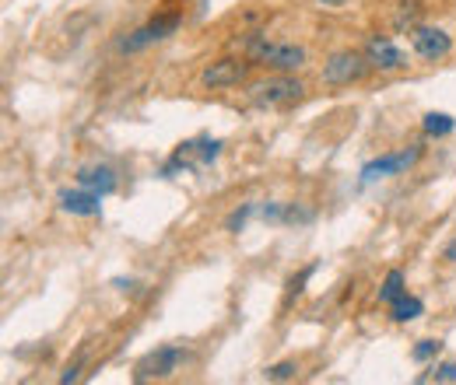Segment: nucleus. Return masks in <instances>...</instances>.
<instances>
[{"instance_id":"f257e3e1","label":"nucleus","mask_w":456,"mask_h":385,"mask_svg":"<svg viewBox=\"0 0 456 385\" xmlns=\"http://www.w3.org/2000/svg\"><path fill=\"white\" fill-rule=\"evenodd\" d=\"M239 50H242L239 56H246L253 67H264V70H274V74H298L309 63L305 46H298V43H274L264 32L246 36Z\"/></svg>"},{"instance_id":"f03ea898","label":"nucleus","mask_w":456,"mask_h":385,"mask_svg":"<svg viewBox=\"0 0 456 385\" xmlns=\"http://www.w3.org/2000/svg\"><path fill=\"white\" fill-rule=\"evenodd\" d=\"M246 99L256 109H288V106L305 99V81L298 74H274V70H267V77H256V81L246 84Z\"/></svg>"},{"instance_id":"7ed1b4c3","label":"nucleus","mask_w":456,"mask_h":385,"mask_svg":"<svg viewBox=\"0 0 456 385\" xmlns=\"http://www.w3.org/2000/svg\"><path fill=\"white\" fill-rule=\"evenodd\" d=\"M369 74H372V63H369L365 50H334L320 67V84L351 88V84H362Z\"/></svg>"},{"instance_id":"20e7f679","label":"nucleus","mask_w":456,"mask_h":385,"mask_svg":"<svg viewBox=\"0 0 456 385\" xmlns=\"http://www.w3.org/2000/svg\"><path fill=\"white\" fill-rule=\"evenodd\" d=\"M249 70H253V63L246 56H222V60L208 63L197 81L204 92H232V88L249 84Z\"/></svg>"},{"instance_id":"39448f33","label":"nucleus","mask_w":456,"mask_h":385,"mask_svg":"<svg viewBox=\"0 0 456 385\" xmlns=\"http://www.w3.org/2000/svg\"><path fill=\"white\" fill-rule=\"evenodd\" d=\"M186 357H190V350H186L183 343H166V347H155L151 354H144V357L137 361L134 379H137V382L169 379V375H175V372L186 365Z\"/></svg>"},{"instance_id":"423d86ee","label":"nucleus","mask_w":456,"mask_h":385,"mask_svg":"<svg viewBox=\"0 0 456 385\" xmlns=\"http://www.w3.org/2000/svg\"><path fill=\"white\" fill-rule=\"evenodd\" d=\"M407 36H411V50H414V56H421V60H428V63H439V60H446V56L453 53V36H450L446 28H436V25H414Z\"/></svg>"},{"instance_id":"0eeeda50","label":"nucleus","mask_w":456,"mask_h":385,"mask_svg":"<svg viewBox=\"0 0 456 385\" xmlns=\"http://www.w3.org/2000/svg\"><path fill=\"white\" fill-rule=\"evenodd\" d=\"M183 25V14H159V18H151L148 25H141L137 32H130L123 43H119V50L123 53H137V50H148V46H155V43H162V39H169L172 32Z\"/></svg>"},{"instance_id":"6e6552de","label":"nucleus","mask_w":456,"mask_h":385,"mask_svg":"<svg viewBox=\"0 0 456 385\" xmlns=\"http://www.w3.org/2000/svg\"><path fill=\"white\" fill-rule=\"evenodd\" d=\"M365 56L372 63V70H383V74H397V70H407L411 60L400 50L397 43H390L387 36H369L365 39Z\"/></svg>"},{"instance_id":"1a4fd4ad","label":"nucleus","mask_w":456,"mask_h":385,"mask_svg":"<svg viewBox=\"0 0 456 385\" xmlns=\"http://www.w3.org/2000/svg\"><path fill=\"white\" fill-rule=\"evenodd\" d=\"M421 155H425V148H421V144H414L411 151L383 155V158H376V162H369V165L362 168V182H372V179H387V175H400L403 168L414 165Z\"/></svg>"},{"instance_id":"9d476101","label":"nucleus","mask_w":456,"mask_h":385,"mask_svg":"<svg viewBox=\"0 0 456 385\" xmlns=\"http://www.w3.org/2000/svg\"><path fill=\"white\" fill-rule=\"evenodd\" d=\"M99 200H102V193L85 189V186H77L74 193H60V207H63L67 214H81V218L99 214Z\"/></svg>"},{"instance_id":"9b49d317","label":"nucleus","mask_w":456,"mask_h":385,"mask_svg":"<svg viewBox=\"0 0 456 385\" xmlns=\"http://www.w3.org/2000/svg\"><path fill=\"white\" fill-rule=\"evenodd\" d=\"M77 186L85 189H95V193H113L116 189V172L110 165H88L77 172Z\"/></svg>"},{"instance_id":"f8f14e48","label":"nucleus","mask_w":456,"mask_h":385,"mask_svg":"<svg viewBox=\"0 0 456 385\" xmlns=\"http://www.w3.org/2000/svg\"><path fill=\"white\" fill-rule=\"evenodd\" d=\"M421 312H425L421 298H411V294H403V298H397V301L390 305V319H394V323H411V319H418Z\"/></svg>"},{"instance_id":"ddd939ff","label":"nucleus","mask_w":456,"mask_h":385,"mask_svg":"<svg viewBox=\"0 0 456 385\" xmlns=\"http://www.w3.org/2000/svg\"><path fill=\"white\" fill-rule=\"evenodd\" d=\"M403 294H407V287H403V274H400V270H390L387 280H383V287H379V301H383V305H394V301L403 298Z\"/></svg>"},{"instance_id":"4468645a","label":"nucleus","mask_w":456,"mask_h":385,"mask_svg":"<svg viewBox=\"0 0 456 385\" xmlns=\"http://www.w3.org/2000/svg\"><path fill=\"white\" fill-rule=\"evenodd\" d=\"M421 126H425L428 137H446V133H453L456 123H453V116H446V112H428Z\"/></svg>"},{"instance_id":"2eb2a0df","label":"nucleus","mask_w":456,"mask_h":385,"mask_svg":"<svg viewBox=\"0 0 456 385\" xmlns=\"http://www.w3.org/2000/svg\"><path fill=\"white\" fill-rule=\"evenodd\" d=\"M295 375H298V365H295V361L271 365V368L264 372V379H267V382H288V379H295Z\"/></svg>"},{"instance_id":"dca6fc26","label":"nucleus","mask_w":456,"mask_h":385,"mask_svg":"<svg viewBox=\"0 0 456 385\" xmlns=\"http://www.w3.org/2000/svg\"><path fill=\"white\" fill-rule=\"evenodd\" d=\"M443 350V340H418V347L411 350V357L414 361H428V357H436Z\"/></svg>"},{"instance_id":"f3484780","label":"nucleus","mask_w":456,"mask_h":385,"mask_svg":"<svg viewBox=\"0 0 456 385\" xmlns=\"http://www.w3.org/2000/svg\"><path fill=\"white\" fill-rule=\"evenodd\" d=\"M253 211H256V204H242V207H239V211H235V214H232V218L225 221V228H228V231H242Z\"/></svg>"},{"instance_id":"a211bd4d","label":"nucleus","mask_w":456,"mask_h":385,"mask_svg":"<svg viewBox=\"0 0 456 385\" xmlns=\"http://www.w3.org/2000/svg\"><path fill=\"white\" fill-rule=\"evenodd\" d=\"M425 379H436V382H456V361H446V365H436L432 375Z\"/></svg>"},{"instance_id":"6ab92c4d","label":"nucleus","mask_w":456,"mask_h":385,"mask_svg":"<svg viewBox=\"0 0 456 385\" xmlns=\"http://www.w3.org/2000/svg\"><path fill=\"white\" fill-rule=\"evenodd\" d=\"M313 270H316V267H305L302 274H298V277H291V280H288V298H295V294H302V284H305V280L313 277Z\"/></svg>"},{"instance_id":"aec40b11","label":"nucleus","mask_w":456,"mask_h":385,"mask_svg":"<svg viewBox=\"0 0 456 385\" xmlns=\"http://www.w3.org/2000/svg\"><path fill=\"white\" fill-rule=\"evenodd\" d=\"M320 4H323V7H344L347 0H320Z\"/></svg>"},{"instance_id":"412c9836","label":"nucleus","mask_w":456,"mask_h":385,"mask_svg":"<svg viewBox=\"0 0 456 385\" xmlns=\"http://www.w3.org/2000/svg\"><path fill=\"white\" fill-rule=\"evenodd\" d=\"M446 260H450V263H456V242L450 245V249H446Z\"/></svg>"}]
</instances>
